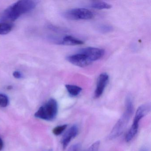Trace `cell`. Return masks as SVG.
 <instances>
[{
	"label": "cell",
	"mask_w": 151,
	"mask_h": 151,
	"mask_svg": "<svg viewBox=\"0 0 151 151\" xmlns=\"http://www.w3.org/2000/svg\"><path fill=\"white\" fill-rule=\"evenodd\" d=\"M134 111L133 101L130 95H128L125 101V109L122 116L114 125L108 136L112 140L120 137L125 130Z\"/></svg>",
	"instance_id": "6da1fadb"
},
{
	"label": "cell",
	"mask_w": 151,
	"mask_h": 151,
	"mask_svg": "<svg viewBox=\"0 0 151 151\" xmlns=\"http://www.w3.org/2000/svg\"><path fill=\"white\" fill-rule=\"evenodd\" d=\"M36 5V2L32 1H19L9 7L5 10L4 17L8 20L15 21L22 15L31 11L35 8Z\"/></svg>",
	"instance_id": "7a4b0ae2"
},
{
	"label": "cell",
	"mask_w": 151,
	"mask_h": 151,
	"mask_svg": "<svg viewBox=\"0 0 151 151\" xmlns=\"http://www.w3.org/2000/svg\"><path fill=\"white\" fill-rule=\"evenodd\" d=\"M150 104H148L141 105L138 108L131 127L125 135L126 142H130L135 137L138 131L139 122L150 111Z\"/></svg>",
	"instance_id": "3957f363"
},
{
	"label": "cell",
	"mask_w": 151,
	"mask_h": 151,
	"mask_svg": "<svg viewBox=\"0 0 151 151\" xmlns=\"http://www.w3.org/2000/svg\"><path fill=\"white\" fill-rule=\"evenodd\" d=\"M58 111V103L55 99H51L37 110L35 116L47 121H52L56 117Z\"/></svg>",
	"instance_id": "277c9868"
},
{
	"label": "cell",
	"mask_w": 151,
	"mask_h": 151,
	"mask_svg": "<svg viewBox=\"0 0 151 151\" xmlns=\"http://www.w3.org/2000/svg\"><path fill=\"white\" fill-rule=\"evenodd\" d=\"M63 16L66 19L72 21L88 20L92 19L93 14L91 11L86 9L76 8L66 11Z\"/></svg>",
	"instance_id": "5b68a950"
},
{
	"label": "cell",
	"mask_w": 151,
	"mask_h": 151,
	"mask_svg": "<svg viewBox=\"0 0 151 151\" xmlns=\"http://www.w3.org/2000/svg\"><path fill=\"white\" fill-rule=\"evenodd\" d=\"M67 60L75 66L84 68L92 63L84 54L78 51V52L67 57Z\"/></svg>",
	"instance_id": "8992f818"
},
{
	"label": "cell",
	"mask_w": 151,
	"mask_h": 151,
	"mask_svg": "<svg viewBox=\"0 0 151 151\" xmlns=\"http://www.w3.org/2000/svg\"><path fill=\"white\" fill-rule=\"evenodd\" d=\"M79 51L84 54L92 63L102 58L105 54V51L103 49L97 47H86Z\"/></svg>",
	"instance_id": "52a82bcc"
},
{
	"label": "cell",
	"mask_w": 151,
	"mask_h": 151,
	"mask_svg": "<svg viewBox=\"0 0 151 151\" xmlns=\"http://www.w3.org/2000/svg\"><path fill=\"white\" fill-rule=\"evenodd\" d=\"M109 79V76L107 73L100 74L97 80L96 89L94 92V98L98 99L103 94L105 88L107 85Z\"/></svg>",
	"instance_id": "ba28073f"
},
{
	"label": "cell",
	"mask_w": 151,
	"mask_h": 151,
	"mask_svg": "<svg viewBox=\"0 0 151 151\" xmlns=\"http://www.w3.org/2000/svg\"><path fill=\"white\" fill-rule=\"evenodd\" d=\"M78 132V128L76 124L72 125L66 132L61 139V143L63 149H65L68 146L72 139L76 137Z\"/></svg>",
	"instance_id": "9c48e42d"
},
{
	"label": "cell",
	"mask_w": 151,
	"mask_h": 151,
	"mask_svg": "<svg viewBox=\"0 0 151 151\" xmlns=\"http://www.w3.org/2000/svg\"><path fill=\"white\" fill-rule=\"evenodd\" d=\"M61 43L62 45L68 46L78 45L84 44V42L82 40L71 36H66L64 37Z\"/></svg>",
	"instance_id": "30bf717a"
},
{
	"label": "cell",
	"mask_w": 151,
	"mask_h": 151,
	"mask_svg": "<svg viewBox=\"0 0 151 151\" xmlns=\"http://www.w3.org/2000/svg\"><path fill=\"white\" fill-rule=\"evenodd\" d=\"M65 87L69 95L72 97H76L82 91L81 87L75 85H65Z\"/></svg>",
	"instance_id": "8fae6325"
},
{
	"label": "cell",
	"mask_w": 151,
	"mask_h": 151,
	"mask_svg": "<svg viewBox=\"0 0 151 151\" xmlns=\"http://www.w3.org/2000/svg\"><path fill=\"white\" fill-rule=\"evenodd\" d=\"M91 7L92 8L100 10L109 9L112 8V6L110 4L102 1H93L91 4Z\"/></svg>",
	"instance_id": "7c38bea8"
},
{
	"label": "cell",
	"mask_w": 151,
	"mask_h": 151,
	"mask_svg": "<svg viewBox=\"0 0 151 151\" xmlns=\"http://www.w3.org/2000/svg\"><path fill=\"white\" fill-rule=\"evenodd\" d=\"M13 28V24L9 22L0 23V35H6L9 33Z\"/></svg>",
	"instance_id": "4fadbf2b"
},
{
	"label": "cell",
	"mask_w": 151,
	"mask_h": 151,
	"mask_svg": "<svg viewBox=\"0 0 151 151\" xmlns=\"http://www.w3.org/2000/svg\"><path fill=\"white\" fill-rule=\"evenodd\" d=\"M67 126H68V125L66 124L56 126V127H55V128L53 129V134H55V135H56V136L60 135V134H61L64 131V130L66 129Z\"/></svg>",
	"instance_id": "5bb4252c"
},
{
	"label": "cell",
	"mask_w": 151,
	"mask_h": 151,
	"mask_svg": "<svg viewBox=\"0 0 151 151\" xmlns=\"http://www.w3.org/2000/svg\"><path fill=\"white\" fill-rule=\"evenodd\" d=\"M9 104V99L5 94L0 93V106L6 107Z\"/></svg>",
	"instance_id": "9a60e30c"
},
{
	"label": "cell",
	"mask_w": 151,
	"mask_h": 151,
	"mask_svg": "<svg viewBox=\"0 0 151 151\" xmlns=\"http://www.w3.org/2000/svg\"><path fill=\"white\" fill-rule=\"evenodd\" d=\"M100 31L103 33H108V32H112L113 30V28L111 25L108 24H104L102 25L99 28Z\"/></svg>",
	"instance_id": "2e32d148"
},
{
	"label": "cell",
	"mask_w": 151,
	"mask_h": 151,
	"mask_svg": "<svg viewBox=\"0 0 151 151\" xmlns=\"http://www.w3.org/2000/svg\"><path fill=\"white\" fill-rule=\"evenodd\" d=\"M100 145V141L98 140L93 143L91 146L89 147L86 151H99Z\"/></svg>",
	"instance_id": "e0dca14e"
},
{
	"label": "cell",
	"mask_w": 151,
	"mask_h": 151,
	"mask_svg": "<svg viewBox=\"0 0 151 151\" xmlns=\"http://www.w3.org/2000/svg\"><path fill=\"white\" fill-rule=\"evenodd\" d=\"M80 148V145L79 144H75L71 146L68 151H78Z\"/></svg>",
	"instance_id": "ac0fdd59"
},
{
	"label": "cell",
	"mask_w": 151,
	"mask_h": 151,
	"mask_svg": "<svg viewBox=\"0 0 151 151\" xmlns=\"http://www.w3.org/2000/svg\"><path fill=\"white\" fill-rule=\"evenodd\" d=\"M13 76L16 78H21L22 77V75L19 71H15L13 73Z\"/></svg>",
	"instance_id": "d6986e66"
},
{
	"label": "cell",
	"mask_w": 151,
	"mask_h": 151,
	"mask_svg": "<svg viewBox=\"0 0 151 151\" xmlns=\"http://www.w3.org/2000/svg\"><path fill=\"white\" fill-rule=\"evenodd\" d=\"M4 146V143L1 138L0 137V151H1Z\"/></svg>",
	"instance_id": "ffe728a7"
},
{
	"label": "cell",
	"mask_w": 151,
	"mask_h": 151,
	"mask_svg": "<svg viewBox=\"0 0 151 151\" xmlns=\"http://www.w3.org/2000/svg\"><path fill=\"white\" fill-rule=\"evenodd\" d=\"M140 151H148L146 148H143L140 150Z\"/></svg>",
	"instance_id": "44dd1931"
}]
</instances>
